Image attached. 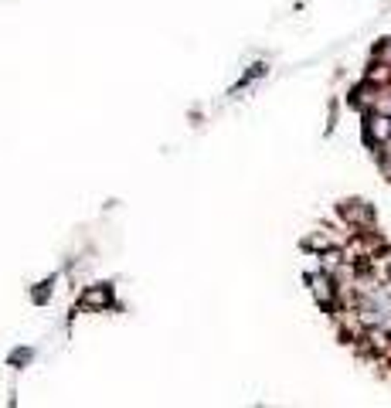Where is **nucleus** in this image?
<instances>
[{
  "mask_svg": "<svg viewBox=\"0 0 391 408\" xmlns=\"http://www.w3.org/2000/svg\"><path fill=\"white\" fill-rule=\"evenodd\" d=\"M367 140L371 143H385V140H391V112H371L367 116Z\"/></svg>",
  "mask_w": 391,
  "mask_h": 408,
  "instance_id": "1",
  "label": "nucleus"
},
{
  "mask_svg": "<svg viewBox=\"0 0 391 408\" xmlns=\"http://www.w3.org/2000/svg\"><path fill=\"white\" fill-rule=\"evenodd\" d=\"M313 296L320 300L323 306L334 303V293H337V286H334V276L330 272H320V276H313Z\"/></svg>",
  "mask_w": 391,
  "mask_h": 408,
  "instance_id": "2",
  "label": "nucleus"
},
{
  "mask_svg": "<svg viewBox=\"0 0 391 408\" xmlns=\"http://www.w3.org/2000/svg\"><path fill=\"white\" fill-rule=\"evenodd\" d=\"M344 214H347V221H354V225H371V207L364 201H347L344 204Z\"/></svg>",
  "mask_w": 391,
  "mask_h": 408,
  "instance_id": "3",
  "label": "nucleus"
},
{
  "mask_svg": "<svg viewBox=\"0 0 391 408\" xmlns=\"http://www.w3.org/2000/svg\"><path fill=\"white\" fill-rule=\"evenodd\" d=\"M85 303H109V289H103V293H99V289H96V293H89V296H85Z\"/></svg>",
  "mask_w": 391,
  "mask_h": 408,
  "instance_id": "4",
  "label": "nucleus"
}]
</instances>
